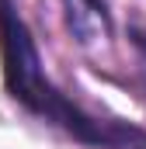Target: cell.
<instances>
[{
    "instance_id": "cell-3",
    "label": "cell",
    "mask_w": 146,
    "mask_h": 149,
    "mask_svg": "<svg viewBox=\"0 0 146 149\" xmlns=\"http://www.w3.org/2000/svg\"><path fill=\"white\" fill-rule=\"evenodd\" d=\"M136 49H139V70L146 76V35H136Z\"/></svg>"
},
{
    "instance_id": "cell-2",
    "label": "cell",
    "mask_w": 146,
    "mask_h": 149,
    "mask_svg": "<svg viewBox=\"0 0 146 149\" xmlns=\"http://www.w3.org/2000/svg\"><path fill=\"white\" fill-rule=\"evenodd\" d=\"M63 10H66V24H70V35L77 38L80 49H108L111 42V14L105 7V0H63Z\"/></svg>"
},
{
    "instance_id": "cell-1",
    "label": "cell",
    "mask_w": 146,
    "mask_h": 149,
    "mask_svg": "<svg viewBox=\"0 0 146 149\" xmlns=\"http://www.w3.org/2000/svg\"><path fill=\"white\" fill-rule=\"evenodd\" d=\"M0 52H4V80L25 108H32L35 114H42L52 125H63L70 135L84 139V142H101V146L111 142L108 128H101L87 114H80L49 83V76L42 73L38 49L28 35V28H25V21L11 7V0H0Z\"/></svg>"
}]
</instances>
